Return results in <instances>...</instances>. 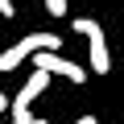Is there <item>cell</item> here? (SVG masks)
I'll list each match as a JSON object with an SVG mask.
<instances>
[{
	"mask_svg": "<svg viewBox=\"0 0 124 124\" xmlns=\"http://www.w3.org/2000/svg\"><path fill=\"white\" fill-rule=\"evenodd\" d=\"M4 108H8V95H4V91H0V112H4Z\"/></svg>",
	"mask_w": 124,
	"mask_h": 124,
	"instance_id": "ba28073f",
	"label": "cell"
},
{
	"mask_svg": "<svg viewBox=\"0 0 124 124\" xmlns=\"http://www.w3.org/2000/svg\"><path fill=\"white\" fill-rule=\"evenodd\" d=\"M75 124H99V120H95V116H91V112H87V116H79V120H75Z\"/></svg>",
	"mask_w": 124,
	"mask_h": 124,
	"instance_id": "52a82bcc",
	"label": "cell"
},
{
	"mask_svg": "<svg viewBox=\"0 0 124 124\" xmlns=\"http://www.w3.org/2000/svg\"><path fill=\"white\" fill-rule=\"evenodd\" d=\"M50 17H66V0H41Z\"/></svg>",
	"mask_w": 124,
	"mask_h": 124,
	"instance_id": "5b68a950",
	"label": "cell"
},
{
	"mask_svg": "<svg viewBox=\"0 0 124 124\" xmlns=\"http://www.w3.org/2000/svg\"><path fill=\"white\" fill-rule=\"evenodd\" d=\"M41 50L58 54V50H62V37H58V33H25L17 46H8L4 54H0V70H4V75H8V70H17L25 58H33V54H41Z\"/></svg>",
	"mask_w": 124,
	"mask_h": 124,
	"instance_id": "6da1fadb",
	"label": "cell"
},
{
	"mask_svg": "<svg viewBox=\"0 0 124 124\" xmlns=\"http://www.w3.org/2000/svg\"><path fill=\"white\" fill-rule=\"evenodd\" d=\"M46 87H50V75H41V70H33V75L25 79V87L17 91V99H8V112H13V116H21V112H29V103H33V99H37V95H41Z\"/></svg>",
	"mask_w": 124,
	"mask_h": 124,
	"instance_id": "277c9868",
	"label": "cell"
},
{
	"mask_svg": "<svg viewBox=\"0 0 124 124\" xmlns=\"http://www.w3.org/2000/svg\"><path fill=\"white\" fill-rule=\"evenodd\" d=\"M75 33L87 37V66L95 75H108L112 70V50H108V37H103V25L95 17H79L75 21Z\"/></svg>",
	"mask_w": 124,
	"mask_h": 124,
	"instance_id": "7a4b0ae2",
	"label": "cell"
},
{
	"mask_svg": "<svg viewBox=\"0 0 124 124\" xmlns=\"http://www.w3.org/2000/svg\"><path fill=\"white\" fill-rule=\"evenodd\" d=\"M17 13V4H13V0H0V17H13Z\"/></svg>",
	"mask_w": 124,
	"mask_h": 124,
	"instance_id": "8992f818",
	"label": "cell"
},
{
	"mask_svg": "<svg viewBox=\"0 0 124 124\" xmlns=\"http://www.w3.org/2000/svg\"><path fill=\"white\" fill-rule=\"evenodd\" d=\"M33 66H37L41 75H58V79H66V83H83V79H87V66H79V62L62 58V54H50V50L33 54Z\"/></svg>",
	"mask_w": 124,
	"mask_h": 124,
	"instance_id": "3957f363",
	"label": "cell"
}]
</instances>
